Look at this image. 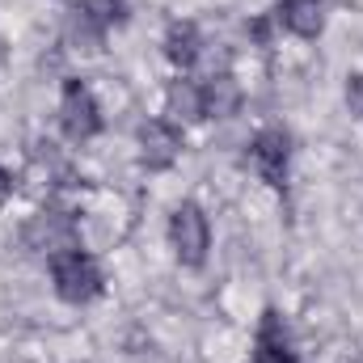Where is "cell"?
<instances>
[{"instance_id":"obj_9","label":"cell","mask_w":363,"mask_h":363,"mask_svg":"<svg viewBox=\"0 0 363 363\" xmlns=\"http://www.w3.org/2000/svg\"><path fill=\"white\" fill-rule=\"evenodd\" d=\"M271 17H274V30H283V34H291L300 43H317L325 34V21H330L325 0H274Z\"/></svg>"},{"instance_id":"obj_7","label":"cell","mask_w":363,"mask_h":363,"mask_svg":"<svg viewBox=\"0 0 363 363\" xmlns=\"http://www.w3.org/2000/svg\"><path fill=\"white\" fill-rule=\"evenodd\" d=\"M135 148H140V165L152 169V174H165L174 169L186 152V131H182L174 118L157 114V118H144L140 131H135Z\"/></svg>"},{"instance_id":"obj_10","label":"cell","mask_w":363,"mask_h":363,"mask_svg":"<svg viewBox=\"0 0 363 363\" xmlns=\"http://www.w3.org/2000/svg\"><path fill=\"white\" fill-rule=\"evenodd\" d=\"M161 51H165V60H169V68H174L178 77H190V72L199 68L203 51H207V38H203L199 21H190V17L169 21V26H165V38H161Z\"/></svg>"},{"instance_id":"obj_14","label":"cell","mask_w":363,"mask_h":363,"mask_svg":"<svg viewBox=\"0 0 363 363\" xmlns=\"http://www.w3.org/2000/svg\"><path fill=\"white\" fill-rule=\"evenodd\" d=\"M13 194H17V178H13V169H4V165H0V207H4Z\"/></svg>"},{"instance_id":"obj_13","label":"cell","mask_w":363,"mask_h":363,"mask_svg":"<svg viewBox=\"0 0 363 363\" xmlns=\"http://www.w3.org/2000/svg\"><path fill=\"white\" fill-rule=\"evenodd\" d=\"M342 97H347V110H351L355 118H363V72H347Z\"/></svg>"},{"instance_id":"obj_5","label":"cell","mask_w":363,"mask_h":363,"mask_svg":"<svg viewBox=\"0 0 363 363\" xmlns=\"http://www.w3.org/2000/svg\"><path fill=\"white\" fill-rule=\"evenodd\" d=\"M165 241H169L178 267H186V271H199L207 262V254H211V220L194 199L174 203L169 224H165Z\"/></svg>"},{"instance_id":"obj_12","label":"cell","mask_w":363,"mask_h":363,"mask_svg":"<svg viewBox=\"0 0 363 363\" xmlns=\"http://www.w3.org/2000/svg\"><path fill=\"white\" fill-rule=\"evenodd\" d=\"M241 110V85L233 72H211L203 81V114L207 118H233Z\"/></svg>"},{"instance_id":"obj_15","label":"cell","mask_w":363,"mask_h":363,"mask_svg":"<svg viewBox=\"0 0 363 363\" xmlns=\"http://www.w3.org/2000/svg\"><path fill=\"white\" fill-rule=\"evenodd\" d=\"M64 4H72V0H64Z\"/></svg>"},{"instance_id":"obj_6","label":"cell","mask_w":363,"mask_h":363,"mask_svg":"<svg viewBox=\"0 0 363 363\" xmlns=\"http://www.w3.org/2000/svg\"><path fill=\"white\" fill-rule=\"evenodd\" d=\"M60 131L68 144H89L106 131V114H101V101L89 89V81L81 77H64L60 81Z\"/></svg>"},{"instance_id":"obj_2","label":"cell","mask_w":363,"mask_h":363,"mask_svg":"<svg viewBox=\"0 0 363 363\" xmlns=\"http://www.w3.org/2000/svg\"><path fill=\"white\" fill-rule=\"evenodd\" d=\"M47 274H51V291L72 308H85V304L106 296V271L85 245L47 258Z\"/></svg>"},{"instance_id":"obj_4","label":"cell","mask_w":363,"mask_h":363,"mask_svg":"<svg viewBox=\"0 0 363 363\" xmlns=\"http://www.w3.org/2000/svg\"><path fill=\"white\" fill-rule=\"evenodd\" d=\"M291 157H296V140L287 127H258L245 140V165L254 169V178L271 190H287L291 182Z\"/></svg>"},{"instance_id":"obj_3","label":"cell","mask_w":363,"mask_h":363,"mask_svg":"<svg viewBox=\"0 0 363 363\" xmlns=\"http://www.w3.org/2000/svg\"><path fill=\"white\" fill-rule=\"evenodd\" d=\"M21 245L30 254H38V258H55L64 250H77L81 245V220H77V211L64 207V203H55V199L43 203V207H34V216L21 224Z\"/></svg>"},{"instance_id":"obj_11","label":"cell","mask_w":363,"mask_h":363,"mask_svg":"<svg viewBox=\"0 0 363 363\" xmlns=\"http://www.w3.org/2000/svg\"><path fill=\"white\" fill-rule=\"evenodd\" d=\"M165 118H174L178 127H186V123H207V114H203V81L174 77L165 85Z\"/></svg>"},{"instance_id":"obj_1","label":"cell","mask_w":363,"mask_h":363,"mask_svg":"<svg viewBox=\"0 0 363 363\" xmlns=\"http://www.w3.org/2000/svg\"><path fill=\"white\" fill-rule=\"evenodd\" d=\"M131 21V0H72L64 13V38L72 51L97 55L114 30Z\"/></svg>"},{"instance_id":"obj_8","label":"cell","mask_w":363,"mask_h":363,"mask_svg":"<svg viewBox=\"0 0 363 363\" xmlns=\"http://www.w3.org/2000/svg\"><path fill=\"white\" fill-rule=\"evenodd\" d=\"M250 363H304L296 334L279 308H262V317L254 325V342H250Z\"/></svg>"}]
</instances>
